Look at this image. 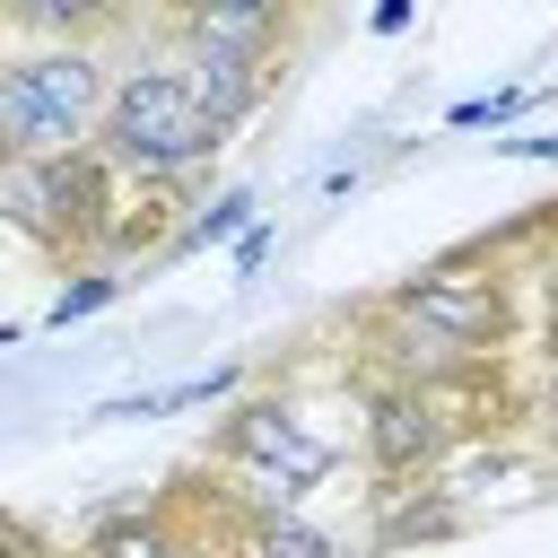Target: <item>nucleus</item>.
Returning <instances> with one entry per match:
<instances>
[{
  "mask_svg": "<svg viewBox=\"0 0 558 558\" xmlns=\"http://www.w3.org/2000/svg\"><path fill=\"white\" fill-rule=\"evenodd\" d=\"M218 462L270 471V480H288V488L305 497V488H323V480L340 471V445H331V436H314L288 401H235V410H227V427H218Z\"/></svg>",
  "mask_w": 558,
  "mask_h": 558,
  "instance_id": "5",
  "label": "nucleus"
},
{
  "mask_svg": "<svg viewBox=\"0 0 558 558\" xmlns=\"http://www.w3.org/2000/svg\"><path fill=\"white\" fill-rule=\"evenodd\" d=\"M0 17L35 44H96L131 17V0H0Z\"/></svg>",
  "mask_w": 558,
  "mask_h": 558,
  "instance_id": "12",
  "label": "nucleus"
},
{
  "mask_svg": "<svg viewBox=\"0 0 558 558\" xmlns=\"http://www.w3.org/2000/svg\"><path fill=\"white\" fill-rule=\"evenodd\" d=\"M462 445V418H453V392L436 384H375L366 392V462L384 480H427L445 471Z\"/></svg>",
  "mask_w": 558,
  "mask_h": 558,
  "instance_id": "4",
  "label": "nucleus"
},
{
  "mask_svg": "<svg viewBox=\"0 0 558 558\" xmlns=\"http://www.w3.org/2000/svg\"><path fill=\"white\" fill-rule=\"evenodd\" d=\"M174 70H183L192 105H201L218 131L253 122V113L270 105V87H279V61H244V52H174Z\"/></svg>",
  "mask_w": 558,
  "mask_h": 558,
  "instance_id": "8",
  "label": "nucleus"
},
{
  "mask_svg": "<svg viewBox=\"0 0 558 558\" xmlns=\"http://www.w3.org/2000/svg\"><path fill=\"white\" fill-rule=\"evenodd\" d=\"M105 87H113V61L96 44H35V52L0 61V148H17V157L87 148Z\"/></svg>",
  "mask_w": 558,
  "mask_h": 558,
  "instance_id": "2",
  "label": "nucleus"
},
{
  "mask_svg": "<svg viewBox=\"0 0 558 558\" xmlns=\"http://www.w3.org/2000/svg\"><path fill=\"white\" fill-rule=\"evenodd\" d=\"M401 26H410V0H384L375 9V35H401Z\"/></svg>",
  "mask_w": 558,
  "mask_h": 558,
  "instance_id": "16",
  "label": "nucleus"
},
{
  "mask_svg": "<svg viewBox=\"0 0 558 558\" xmlns=\"http://www.w3.org/2000/svg\"><path fill=\"white\" fill-rule=\"evenodd\" d=\"M113 209H122V174H113L96 148H70V157H52V218H61V253H78V262H105Z\"/></svg>",
  "mask_w": 558,
  "mask_h": 558,
  "instance_id": "6",
  "label": "nucleus"
},
{
  "mask_svg": "<svg viewBox=\"0 0 558 558\" xmlns=\"http://www.w3.org/2000/svg\"><path fill=\"white\" fill-rule=\"evenodd\" d=\"M0 558H52V541H44L26 514H9V506H0Z\"/></svg>",
  "mask_w": 558,
  "mask_h": 558,
  "instance_id": "15",
  "label": "nucleus"
},
{
  "mask_svg": "<svg viewBox=\"0 0 558 558\" xmlns=\"http://www.w3.org/2000/svg\"><path fill=\"white\" fill-rule=\"evenodd\" d=\"M87 148H96L113 174H183V183H192V174L227 148V131L192 105V87H183L174 61H140V70H113Z\"/></svg>",
  "mask_w": 558,
  "mask_h": 558,
  "instance_id": "1",
  "label": "nucleus"
},
{
  "mask_svg": "<svg viewBox=\"0 0 558 558\" xmlns=\"http://www.w3.org/2000/svg\"><path fill=\"white\" fill-rule=\"evenodd\" d=\"M253 218V192H218L209 209H192V227H183V244H218V235H235Z\"/></svg>",
  "mask_w": 558,
  "mask_h": 558,
  "instance_id": "14",
  "label": "nucleus"
},
{
  "mask_svg": "<svg viewBox=\"0 0 558 558\" xmlns=\"http://www.w3.org/2000/svg\"><path fill=\"white\" fill-rule=\"evenodd\" d=\"M384 305H392L401 323L436 331V340L462 349V357H497V349L514 340V296H506V279H497L488 262H427V270H410Z\"/></svg>",
  "mask_w": 558,
  "mask_h": 558,
  "instance_id": "3",
  "label": "nucleus"
},
{
  "mask_svg": "<svg viewBox=\"0 0 558 558\" xmlns=\"http://www.w3.org/2000/svg\"><path fill=\"white\" fill-rule=\"evenodd\" d=\"M183 227H192V183H183V174H122V209H113L105 262H131V253L183 244Z\"/></svg>",
  "mask_w": 558,
  "mask_h": 558,
  "instance_id": "7",
  "label": "nucleus"
},
{
  "mask_svg": "<svg viewBox=\"0 0 558 558\" xmlns=\"http://www.w3.org/2000/svg\"><path fill=\"white\" fill-rule=\"evenodd\" d=\"M218 558H349V541H331L323 523H305L288 506V514H235Z\"/></svg>",
  "mask_w": 558,
  "mask_h": 558,
  "instance_id": "11",
  "label": "nucleus"
},
{
  "mask_svg": "<svg viewBox=\"0 0 558 558\" xmlns=\"http://www.w3.org/2000/svg\"><path fill=\"white\" fill-rule=\"evenodd\" d=\"M549 288H558V270H549Z\"/></svg>",
  "mask_w": 558,
  "mask_h": 558,
  "instance_id": "17",
  "label": "nucleus"
},
{
  "mask_svg": "<svg viewBox=\"0 0 558 558\" xmlns=\"http://www.w3.org/2000/svg\"><path fill=\"white\" fill-rule=\"evenodd\" d=\"M87 558H218V541H201V532L157 497V506H131V514L96 523V532H87Z\"/></svg>",
  "mask_w": 558,
  "mask_h": 558,
  "instance_id": "9",
  "label": "nucleus"
},
{
  "mask_svg": "<svg viewBox=\"0 0 558 558\" xmlns=\"http://www.w3.org/2000/svg\"><path fill=\"white\" fill-rule=\"evenodd\" d=\"M113 296H122L113 262H87V270H78V288H61V296H52V323H78V314H96V305H113Z\"/></svg>",
  "mask_w": 558,
  "mask_h": 558,
  "instance_id": "13",
  "label": "nucleus"
},
{
  "mask_svg": "<svg viewBox=\"0 0 558 558\" xmlns=\"http://www.w3.org/2000/svg\"><path fill=\"white\" fill-rule=\"evenodd\" d=\"M0 227L61 253V218H52V157H17L0 148Z\"/></svg>",
  "mask_w": 558,
  "mask_h": 558,
  "instance_id": "10",
  "label": "nucleus"
}]
</instances>
